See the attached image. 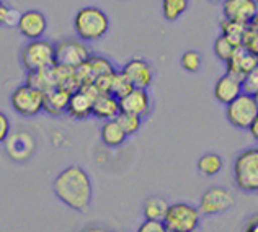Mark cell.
Instances as JSON below:
<instances>
[{"label": "cell", "instance_id": "cell-9", "mask_svg": "<svg viewBox=\"0 0 258 232\" xmlns=\"http://www.w3.org/2000/svg\"><path fill=\"white\" fill-rule=\"evenodd\" d=\"M232 204H234V196L230 195L229 190L222 187H213V188H209L208 192L203 193L198 211H200V214L213 216V214H219L222 211L229 209Z\"/></svg>", "mask_w": 258, "mask_h": 232}, {"label": "cell", "instance_id": "cell-8", "mask_svg": "<svg viewBox=\"0 0 258 232\" xmlns=\"http://www.w3.org/2000/svg\"><path fill=\"white\" fill-rule=\"evenodd\" d=\"M43 101L44 95L26 84L15 88L10 98L13 110L22 116H36L39 111H43Z\"/></svg>", "mask_w": 258, "mask_h": 232}, {"label": "cell", "instance_id": "cell-28", "mask_svg": "<svg viewBox=\"0 0 258 232\" xmlns=\"http://www.w3.org/2000/svg\"><path fill=\"white\" fill-rule=\"evenodd\" d=\"M198 168H200V172L205 173V175H209V177L216 175V173H219L221 168H222V159L217 154H213V152L205 154L198 160Z\"/></svg>", "mask_w": 258, "mask_h": 232}, {"label": "cell", "instance_id": "cell-4", "mask_svg": "<svg viewBox=\"0 0 258 232\" xmlns=\"http://www.w3.org/2000/svg\"><path fill=\"white\" fill-rule=\"evenodd\" d=\"M234 175L237 187L243 192L258 190V149H247L235 159Z\"/></svg>", "mask_w": 258, "mask_h": 232}, {"label": "cell", "instance_id": "cell-21", "mask_svg": "<svg viewBox=\"0 0 258 232\" xmlns=\"http://www.w3.org/2000/svg\"><path fill=\"white\" fill-rule=\"evenodd\" d=\"M126 138L127 136L116 123V120L105 121V125L101 126V141H103L106 146H110V147L121 146L126 141Z\"/></svg>", "mask_w": 258, "mask_h": 232}, {"label": "cell", "instance_id": "cell-1", "mask_svg": "<svg viewBox=\"0 0 258 232\" xmlns=\"http://www.w3.org/2000/svg\"><path fill=\"white\" fill-rule=\"evenodd\" d=\"M54 193L69 208L87 211L92 201L90 177L79 165L67 167L54 180Z\"/></svg>", "mask_w": 258, "mask_h": 232}, {"label": "cell", "instance_id": "cell-27", "mask_svg": "<svg viewBox=\"0 0 258 232\" xmlns=\"http://www.w3.org/2000/svg\"><path fill=\"white\" fill-rule=\"evenodd\" d=\"M87 66H88V69H90L93 79H98L101 76H111L114 72L110 61L101 56H90L87 59Z\"/></svg>", "mask_w": 258, "mask_h": 232}, {"label": "cell", "instance_id": "cell-31", "mask_svg": "<svg viewBox=\"0 0 258 232\" xmlns=\"http://www.w3.org/2000/svg\"><path fill=\"white\" fill-rule=\"evenodd\" d=\"M203 57L198 51H186L181 56V66L188 72H198L201 69Z\"/></svg>", "mask_w": 258, "mask_h": 232}, {"label": "cell", "instance_id": "cell-16", "mask_svg": "<svg viewBox=\"0 0 258 232\" xmlns=\"http://www.w3.org/2000/svg\"><path fill=\"white\" fill-rule=\"evenodd\" d=\"M7 152L13 160H26L31 155L33 149H35V142L33 138L26 133H13L9 134V138L5 139Z\"/></svg>", "mask_w": 258, "mask_h": 232}, {"label": "cell", "instance_id": "cell-37", "mask_svg": "<svg viewBox=\"0 0 258 232\" xmlns=\"http://www.w3.org/2000/svg\"><path fill=\"white\" fill-rule=\"evenodd\" d=\"M9 12H10L9 7H5V5L0 7V25L5 23V18H7V15H9Z\"/></svg>", "mask_w": 258, "mask_h": 232}, {"label": "cell", "instance_id": "cell-2", "mask_svg": "<svg viewBox=\"0 0 258 232\" xmlns=\"http://www.w3.org/2000/svg\"><path fill=\"white\" fill-rule=\"evenodd\" d=\"M74 28L82 39L95 41L103 38L110 30V18L97 7H85L76 13Z\"/></svg>", "mask_w": 258, "mask_h": 232}, {"label": "cell", "instance_id": "cell-29", "mask_svg": "<svg viewBox=\"0 0 258 232\" xmlns=\"http://www.w3.org/2000/svg\"><path fill=\"white\" fill-rule=\"evenodd\" d=\"M114 120H116V123L121 126V129H123L126 136L134 134L141 128V118H138V116L126 114V113H119Z\"/></svg>", "mask_w": 258, "mask_h": 232}, {"label": "cell", "instance_id": "cell-40", "mask_svg": "<svg viewBox=\"0 0 258 232\" xmlns=\"http://www.w3.org/2000/svg\"><path fill=\"white\" fill-rule=\"evenodd\" d=\"M4 5V0H0V7H2Z\"/></svg>", "mask_w": 258, "mask_h": 232}, {"label": "cell", "instance_id": "cell-18", "mask_svg": "<svg viewBox=\"0 0 258 232\" xmlns=\"http://www.w3.org/2000/svg\"><path fill=\"white\" fill-rule=\"evenodd\" d=\"M92 114L97 116V118H100V120H105V121L114 120L119 114L118 100L114 97H111L110 93H100L98 97L93 100Z\"/></svg>", "mask_w": 258, "mask_h": 232}, {"label": "cell", "instance_id": "cell-19", "mask_svg": "<svg viewBox=\"0 0 258 232\" xmlns=\"http://www.w3.org/2000/svg\"><path fill=\"white\" fill-rule=\"evenodd\" d=\"M69 98H71V92L59 87L52 88V90L44 93L43 110H46L49 114H62L67 110Z\"/></svg>", "mask_w": 258, "mask_h": 232}, {"label": "cell", "instance_id": "cell-11", "mask_svg": "<svg viewBox=\"0 0 258 232\" xmlns=\"http://www.w3.org/2000/svg\"><path fill=\"white\" fill-rule=\"evenodd\" d=\"M256 10V0H224L222 2L224 20H229V22L248 25L258 17Z\"/></svg>", "mask_w": 258, "mask_h": 232}, {"label": "cell", "instance_id": "cell-34", "mask_svg": "<svg viewBox=\"0 0 258 232\" xmlns=\"http://www.w3.org/2000/svg\"><path fill=\"white\" fill-rule=\"evenodd\" d=\"M9 134H10V120L7 118V114L0 111V142H5Z\"/></svg>", "mask_w": 258, "mask_h": 232}, {"label": "cell", "instance_id": "cell-38", "mask_svg": "<svg viewBox=\"0 0 258 232\" xmlns=\"http://www.w3.org/2000/svg\"><path fill=\"white\" fill-rule=\"evenodd\" d=\"M248 129H250V133H252V136L255 139H258V118L252 123V125L248 126Z\"/></svg>", "mask_w": 258, "mask_h": 232}, {"label": "cell", "instance_id": "cell-39", "mask_svg": "<svg viewBox=\"0 0 258 232\" xmlns=\"http://www.w3.org/2000/svg\"><path fill=\"white\" fill-rule=\"evenodd\" d=\"M84 232H103V230H97V229H92V230H84Z\"/></svg>", "mask_w": 258, "mask_h": 232}, {"label": "cell", "instance_id": "cell-6", "mask_svg": "<svg viewBox=\"0 0 258 232\" xmlns=\"http://www.w3.org/2000/svg\"><path fill=\"white\" fill-rule=\"evenodd\" d=\"M226 114L229 123L234 128L248 129V126L258 118V101L256 97L240 93L235 100L226 105Z\"/></svg>", "mask_w": 258, "mask_h": 232}, {"label": "cell", "instance_id": "cell-36", "mask_svg": "<svg viewBox=\"0 0 258 232\" xmlns=\"http://www.w3.org/2000/svg\"><path fill=\"white\" fill-rule=\"evenodd\" d=\"M245 232H258V217L256 216H253V219L250 221V224L247 226Z\"/></svg>", "mask_w": 258, "mask_h": 232}, {"label": "cell", "instance_id": "cell-20", "mask_svg": "<svg viewBox=\"0 0 258 232\" xmlns=\"http://www.w3.org/2000/svg\"><path fill=\"white\" fill-rule=\"evenodd\" d=\"M26 85L41 92L43 95L47 93L52 88H56V76H54V67L49 69H41L35 72H28L26 77Z\"/></svg>", "mask_w": 258, "mask_h": 232}, {"label": "cell", "instance_id": "cell-32", "mask_svg": "<svg viewBox=\"0 0 258 232\" xmlns=\"http://www.w3.org/2000/svg\"><path fill=\"white\" fill-rule=\"evenodd\" d=\"M242 93L250 95V97H256L258 93V69L248 72L245 79L242 80Z\"/></svg>", "mask_w": 258, "mask_h": 232}, {"label": "cell", "instance_id": "cell-13", "mask_svg": "<svg viewBox=\"0 0 258 232\" xmlns=\"http://www.w3.org/2000/svg\"><path fill=\"white\" fill-rule=\"evenodd\" d=\"M226 66H227L226 74L235 77L242 84V80L245 79L248 72L258 69V56H255V54L248 52L247 49H243L242 46H239V47H235L232 57L227 61Z\"/></svg>", "mask_w": 258, "mask_h": 232}, {"label": "cell", "instance_id": "cell-10", "mask_svg": "<svg viewBox=\"0 0 258 232\" xmlns=\"http://www.w3.org/2000/svg\"><path fill=\"white\" fill-rule=\"evenodd\" d=\"M98 92L95 88L93 84L90 85H82L80 88H77L76 92L71 93V98H69V105H67V113L74 118L77 120H84L87 116L92 114V105H93V100L98 97Z\"/></svg>", "mask_w": 258, "mask_h": 232}, {"label": "cell", "instance_id": "cell-17", "mask_svg": "<svg viewBox=\"0 0 258 232\" xmlns=\"http://www.w3.org/2000/svg\"><path fill=\"white\" fill-rule=\"evenodd\" d=\"M240 93H242V84L235 77L229 76V74H224L222 77L217 79L214 85V97L219 103L224 105H229Z\"/></svg>", "mask_w": 258, "mask_h": 232}, {"label": "cell", "instance_id": "cell-14", "mask_svg": "<svg viewBox=\"0 0 258 232\" xmlns=\"http://www.w3.org/2000/svg\"><path fill=\"white\" fill-rule=\"evenodd\" d=\"M118 103L119 113L133 114L142 120V116H146L151 108V97L144 88H133L127 95L118 100Z\"/></svg>", "mask_w": 258, "mask_h": 232}, {"label": "cell", "instance_id": "cell-26", "mask_svg": "<svg viewBox=\"0 0 258 232\" xmlns=\"http://www.w3.org/2000/svg\"><path fill=\"white\" fill-rule=\"evenodd\" d=\"M256 22H258V17L253 18L252 22L245 26V31H243L242 43H240L243 49L255 54V56H258V23Z\"/></svg>", "mask_w": 258, "mask_h": 232}, {"label": "cell", "instance_id": "cell-7", "mask_svg": "<svg viewBox=\"0 0 258 232\" xmlns=\"http://www.w3.org/2000/svg\"><path fill=\"white\" fill-rule=\"evenodd\" d=\"M88 57H90L88 47L80 41L67 39L54 46V66L77 69V67L87 63Z\"/></svg>", "mask_w": 258, "mask_h": 232}, {"label": "cell", "instance_id": "cell-5", "mask_svg": "<svg viewBox=\"0 0 258 232\" xmlns=\"http://www.w3.org/2000/svg\"><path fill=\"white\" fill-rule=\"evenodd\" d=\"M22 63L28 72L54 67V44L43 38L30 41L22 51Z\"/></svg>", "mask_w": 258, "mask_h": 232}, {"label": "cell", "instance_id": "cell-22", "mask_svg": "<svg viewBox=\"0 0 258 232\" xmlns=\"http://www.w3.org/2000/svg\"><path fill=\"white\" fill-rule=\"evenodd\" d=\"M168 201L162 196H151L144 204V216L147 221H164L168 211Z\"/></svg>", "mask_w": 258, "mask_h": 232}, {"label": "cell", "instance_id": "cell-30", "mask_svg": "<svg viewBox=\"0 0 258 232\" xmlns=\"http://www.w3.org/2000/svg\"><path fill=\"white\" fill-rule=\"evenodd\" d=\"M234 51H235V46L230 44L224 36H217V39L214 41V52L222 63H227V61L232 57Z\"/></svg>", "mask_w": 258, "mask_h": 232}, {"label": "cell", "instance_id": "cell-12", "mask_svg": "<svg viewBox=\"0 0 258 232\" xmlns=\"http://www.w3.org/2000/svg\"><path fill=\"white\" fill-rule=\"evenodd\" d=\"M17 26L25 38H28L30 41H35V39H41L44 36V33L47 30V20L43 12L26 10L23 13H20Z\"/></svg>", "mask_w": 258, "mask_h": 232}, {"label": "cell", "instance_id": "cell-23", "mask_svg": "<svg viewBox=\"0 0 258 232\" xmlns=\"http://www.w3.org/2000/svg\"><path fill=\"white\" fill-rule=\"evenodd\" d=\"M245 26L247 25H242V23H235V22H229V20H222L221 23V31L222 35L232 46L239 47L242 43V36H243V31H245Z\"/></svg>", "mask_w": 258, "mask_h": 232}, {"label": "cell", "instance_id": "cell-24", "mask_svg": "<svg viewBox=\"0 0 258 232\" xmlns=\"http://www.w3.org/2000/svg\"><path fill=\"white\" fill-rule=\"evenodd\" d=\"M189 0H162V15L168 22H175L188 10Z\"/></svg>", "mask_w": 258, "mask_h": 232}, {"label": "cell", "instance_id": "cell-15", "mask_svg": "<svg viewBox=\"0 0 258 232\" xmlns=\"http://www.w3.org/2000/svg\"><path fill=\"white\" fill-rule=\"evenodd\" d=\"M121 72L129 79L134 88H144V90H147V87L151 85L154 77L152 66L147 61L139 57H134L129 63H126Z\"/></svg>", "mask_w": 258, "mask_h": 232}, {"label": "cell", "instance_id": "cell-3", "mask_svg": "<svg viewBox=\"0 0 258 232\" xmlns=\"http://www.w3.org/2000/svg\"><path fill=\"white\" fill-rule=\"evenodd\" d=\"M164 226L168 232H195L201 222L198 208L188 203H176L168 206L164 217Z\"/></svg>", "mask_w": 258, "mask_h": 232}, {"label": "cell", "instance_id": "cell-33", "mask_svg": "<svg viewBox=\"0 0 258 232\" xmlns=\"http://www.w3.org/2000/svg\"><path fill=\"white\" fill-rule=\"evenodd\" d=\"M138 232H168L162 221H144L139 226Z\"/></svg>", "mask_w": 258, "mask_h": 232}, {"label": "cell", "instance_id": "cell-35", "mask_svg": "<svg viewBox=\"0 0 258 232\" xmlns=\"http://www.w3.org/2000/svg\"><path fill=\"white\" fill-rule=\"evenodd\" d=\"M18 18H20V13H18V12H15V10H10V12H9V15H7V18H5V23H4V25L17 26Z\"/></svg>", "mask_w": 258, "mask_h": 232}, {"label": "cell", "instance_id": "cell-25", "mask_svg": "<svg viewBox=\"0 0 258 232\" xmlns=\"http://www.w3.org/2000/svg\"><path fill=\"white\" fill-rule=\"evenodd\" d=\"M133 84L129 82V79L124 76L123 72H113L111 76V84H110V95L114 97L116 100L123 98L124 95H127L129 92L133 90Z\"/></svg>", "mask_w": 258, "mask_h": 232}]
</instances>
